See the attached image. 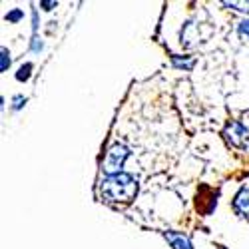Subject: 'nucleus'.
I'll list each match as a JSON object with an SVG mask.
<instances>
[{"instance_id": "obj_1", "label": "nucleus", "mask_w": 249, "mask_h": 249, "mask_svg": "<svg viewBox=\"0 0 249 249\" xmlns=\"http://www.w3.org/2000/svg\"><path fill=\"white\" fill-rule=\"evenodd\" d=\"M138 194V181L130 174H116L108 176L100 183V197L102 201L118 205V203H130Z\"/></svg>"}, {"instance_id": "obj_2", "label": "nucleus", "mask_w": 249, "mask_h": 249, "mask_svg": "<svg viewBox=\"0 0 249 249\" xmlns=\"http://www.w3.org/2000/svg\"><path fill=\"white\" fill-rule=\"evenodd\" d=\"M128 158H130V150L124 146V143H114V146H110V150L106 152V160H104L102 170L108 176L122 174V168H124V163H126Z\"/></svg>"}, {"instance_id": "obj_3", "label": "nucleus", "mask_w": 249, "mask_h": 249, "mask_svg": "<svg viewBox=\"0 0 249 249\" xmlns=\"http://www.w3.org/2000/svg\"><path fill=\"white\" fill-rule=\"evenodd\" d=\"M225 140L231 143V146L235 148H247V143H249V130L243 126V124L239 122H231L230 126L225 128Z\"/></svg>"}, {"instance_id": "obj_4", "label": "nucleus", "mask_w": 249, "mask_h": 249, "mask_svg": "<svg viewBox=\"0 0 249 249\" xmlns=\"http://www.w3.org/2000/svg\"><path fill=\"white\" fill-rule=\"evenodd\" d=\"M163 237L168 241L174 249H194L192 241L185 237L183 233H178V231H163Z\"/></svg>"}, {"instance_id": "obj_5", "label": "nucleus", "mask_w": 249, "mask_h": 249, "mask_svg": "<svg viewBox=\"0 0 249 249\" xmlns=\"http://www.w3.org/2000/svg\"><path fill=\"white\" fill-rule=\"evenodd\" d=\"M233 210L241 215V217H249V188H243L235 199H233Z\"/></svg>"}, {"instance_id": "obj_6", "label": "nucleus", "mask_w": 249, "mask_h": 249, "mask_svg": "<svg viewBox=\"0 0 249 249\" xmlns=\"http://www.w3.org/2000/svg\"><path fill=\"white\" fill-rule=\"evenodd\" d=\"M172 62H174L176 68H181V70H192L194 64H196V60H194L192 56H183V58H181V56H174Z\"/></svg>"}, {"instance_id": "obj_7", "label": "nucleus", "mask_w": 249, "mask_h": 249, "mask_svg": "<svg viewBox=\"0 0 249 249\" xmlns=\"http://www.w3.org/2000/svg\"><path fill=\"white\" fill-rule=\"evenodd\" d=\"M32 64L30 62H26V64H22L18 68V72H16V80L18 82H26V80H30V76H32Z\"/></svg>"}, {"instance_id": "obj_8", "label": "nucleus", "mask_w": 249, "mask_h": 249, "mask_svg": "<svg viewBox=\"0 0 249 249\" xmlns=\"http://www.w3.org/2000/svg\"><path fill=\"white\" fill-rule=\"evenodd\" d=\"M4 18H6V22H12V24H16V22H20V20L24 18V12L20 10V8H14V10H10V12H8Z\"/></svg>"}, {"instance_id": "obj_9", "label": "nucleus", "mask_w": 249, "mask_h": 249, "mask_svg": "<svg viewBox=\"0 0 249 249\" xmlns=\"http://www.w3.org/2000/svg\"><path fill=\"white\" fill-rule=\"evenodd\" d=\"M0 54H2V64H0V70H2V72H6V70L10 68V64H12L10 52H8V48H4V46H2V50H0Z\"/></svg>"}, {"instance_id": "obj_10", "label": "nucleus", "mask_w": 249, "mask_h": 249, "mask_svg": "<svg viewBox=\"0 0 249 249\" xmlns=\"http://www.w3.org/2000/svg\"><path fill=\"white\" fill-rule=\"evenodd\" d=\"M42 48H44V42H42V38H38V36L34 34V36H32V40H30V50L38 54V52L42 50Z\"/></svg>"}, {"instance_id": "obj_11", "label": "nucleus", "mask_w": 249, "mask_h": 249, "mask_svg": "<svg viewBox=\"0 0 249 249\" xmlns=\"http://www.w3.org/2000/svg\"><path fill=\"white\" fill-rule=\"evenodd\" d=\"M26 106V98L24 96H14L12 98V110L18 112V110H22Z\"/></svg>"}, {"instance_id": "obj_12", "label": "nucleus", "mask_w": 249, "mask_h": 249, "mask_svg": "<svg viewBox=\"0 0 249 249\" xmlns=\"http://www.w3.org/2000/svg\"><path fill=\"white\" fill-rule=\"evenodd\" d=\"M239 34L241 36H249V18L243 20V22H239Z\"/></svg>"}, {"instance_id": "obj_13", "label": "nucleus", "mask_w": 249, "mask_h": 249, "mask_svg": "<svg viewBox=\"0 0 249 249\" xmlns=\"http://www.w3.org/2000/svg\"><path fill=\"white\" fill-rule=\"evenodd\" d=\"M38 26H40V22H38V10L34 8L32 10V32L36 34V30H38Z\"/></svg>"}, {"instance_id": "obj_14", "label": "nucleus", "mask_w": 249, "mask_h": 249, "mask_svg": "<svg viewBox=\"0 0 249 249\" xmlns=\"http://www.w3.org/2000/svg\"><path fill=\"white\" fill-rule=\"evenodd\" d=\"M40 8L42 10H52V8H56V2H52V0H42V2H40Z\"/></svg>"}]
</instances>
